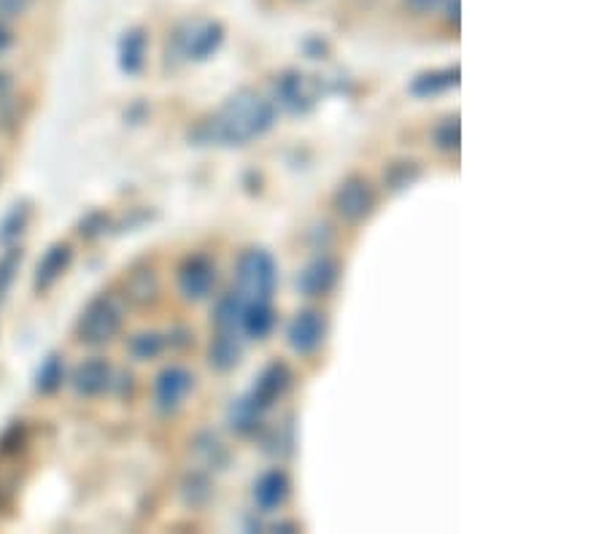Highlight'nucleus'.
<instances>
[{"instance_id":"1","label":"nucleus","mask_w":607,"mask_h":534,"mask_svg":"<svg viewBox=\"0 0 607 534\" xmlns=\"http://www.w3.org/2000/svg\"><path fill=\"white\" fill-rule=\"evenodd\" d=\"M276 125V106L251 89H238L214 116L192 130L197 146H243Z\"/></svg>"},{"instance_id":"2","label":"nucleus","mask_w":607,"mask_h":534,"mask_svg":"<svg viewBox=\"0 0 607 534\" xmlns=\"http://www.w3.org/2000/svg\"><path fill=\"white\" fill-rule=\"evenodd\" d=\"M235 284H238L235 292L249 303L270 300L278 284V265L273 254L259 249V246H251V249L243 251L238 257V265H235Z\"/></svg>"},{"instance_id":"3","label":"nucleus","mask_w":607,"mask_h":534,"mask_svg":"<svg viewBox=\"0 0 607 534\" xmlns=\"http://www.w3.org/2000/svg\"><path fill=\"white\" fill-rule=\"evenodd\" d=\"M122 324H125V305L119 303L114 294H100L81 313L76 335L87 346H103L117 338Z\"/></svg>"},{"instance_id":"4","label":"nucleus","mask_w":607,"mask_h":534,"mask_svg":"<svg viewBox=\"0 0 607 534\" xmlns=\"http://www.w3.org/2000/svg\"><path fill=\"white\" fill-rule=\"evenodd\" d=\"M332 208L338 211L340 219L351 224L365 222L375 211V189L362 176H349L332 195Z\"/></svg>"},{"instance_id":"5","label":"nucleus","mask_w":607,"mask_h":534,"mask_svg":"<svg viewBox=\"0 0 607 534\" xmlns=\"http://www.w3.org/2000/svg\"><path fill=\"white\" fill-rule=\"evenodd\" d=\"M224 41V27L219 22H192L176 33V52L184 60L203 63L211 54L219 52Z\"/></svg>"},{"instance_id":"6","label":"nucleus","mask_w":607,"mask_h":534,"mask_svg":"<svg viewBox=\"0 0 607 534\" xmlns=\"http://www.w3.org/2000/svg\"><path fill=\"white\" fill-rule=\"evenodd\" d=\"M327 338V316L316 308H305L289 321L286 327V343L300 356H311L322 348Z\"/></svg>"},{"instance_id":"7","label":"nucleus","mask_w":607,"mask_h":534,"mask_svg":"<svg viewBox=\"0 0 607 534\" xmlns=\"http://www.w3.org/2000/svg\"><path fill=\"white\" fill-rule=\"evenodd\" d=\"M176 278H179V292L184 300H189V303L206 300L216 284L214 259L206 257V254H192L181 262Z\"/></svg>"},{"instance_id":"8","label":"nucleus","mask_w":607,"mask_h":534,"mask_svg":"<svg viewBox=\"0 0 607 534\" xmlns=\"http://www.w3.org/2000/svg\"><path fill=\"white\" fill-rule=\"evenodd\" d=\"M195 386V375L187 367L168 365L154 378V405L162 413H173L181 408V402L187 400V394Z\"/></svg>"},{"instance_id":"9","label":"nucleus","mask_w":607,"mask_h":534,"mask_svg":"<svg viewBox=\"0 0 607 534\" xmlns=\"http://www.w3.org/2000/svg\"><path fill=\"white\" fill-rule=\"evenodd\" d=\"M292 381H295V375H292L289 365H284V362H273V365H268L262 373H259V378L254 381V386H251L246 394L257 402L259 408L268 413V410L273 408L286 392H289Z\"/></svg>"},{"instance_id":"10","label":"nucleus","mask_w":607,"mask_h":534,"mask_svg":"<svg viewBox=\"0 0 607 534\" xmlns=\"http://www.w3.org/2000/svg\"><path fill=\"white\" fill-rule=\"evenodd\" d=\"M340 278V265L332 257H316L300 270L297 289L305 297H324L335 289Z\"/></svg>"},{"instance_id":"11","label":"nucleus","mask_w":607,"mask_h":534,"mask_svg":"<svg viewBox=\"0 0 607 534\" xmlns=\"http://www.w3.org/2000/svg\"><path fill=\"white\" fill-rule=\"evenodd\" d=\"M73 392L81 394V397H100L106 394L111 386H114V370L108 365L106 359L100 356H92L87 362H81L71 375Z\"/></svg>"},{"instance_id":"12","label":"nucleus","mask_w":607,"mask_h":534,"mask_svg":"<svg viewBox=\"0 0 607 534\" xmlns=\"http://www.w3.org/2000/svg\"><path fill=\"white\" fill-rule=\"evenodd\" d=\"M276 103L289 114H305V111H311L313 108V89L308 84L303 73L297 71H286L281 79L276 81Z\"/></svg>"},{"instance_id":"13","label":"nucleus","mask_w":607,"mask_h":534,"mask_svg":"<svg viewBox=\"0 0 607 534\" xmlns=\"http://www.w3.org/2000/svg\"><path fill=\"white\" fill-rule=\"evenodd\" d=\"M289 489H292V483H289L284 470L262 472L259 481L254 483V505L262 513H273V510L284 505L286 497H289Z\"/></svg>"},{"instance_id":"14","label":"nucleus","mask_w":607,"mask_h":534,"mask_svg":"<svg viewBox=\"0 0 607 534\" xmlns=\"http://www.w3.org/2000/svg\"><path fill=\"white\" fill-rule=\"evenodd\" d=\"M243 356V338L241 332H227L219 330L216 338L208 346V365L219 370V373H230L235 367L241 365Z\"/></svg>"},{"instance_id":"15","label":"nucleus","mask_w":607,"mask_h":534,"mask_svg":"<svg viewBox=\"0 0 607 534\" xmlns=\"http://www.w3.org/2000/svg\"><path fill=\"white\" fill-rule=\"evenodd\" d=\"M71 259L73 249L68 243H54V246H49V251L41 257V262H38L36 267V281H33V284H36L38 292L52 289V286L63 278L65 270L71 267Z\"/></svg>"},{"instance_id":"16","label":"nucleus","mask_w":607,"mask_h":534,"mask_svg":"<svg viewBox=\"0 0 607 534\" xmlns=\"http://www.w3.org/2000/svg\"><path fill=\"white\" fill-rule=\"evenodd\" d=\"M146 30L141 27H130L122 33L117 44V63L119 71L127 76H138L146 65Z\"/></svg>"},{"instance_id":"17","label":"nucleus","mask_w":607,"mask_h":534,"mask_svg":"<svg viewBox=\"0 0 607 534\" xmlns=\"http://www.w3.org/2000/svg\"><path fill=\"white\" fill-rule=\"evenodd\" d=\"M276 327V311L270 300H254V303H246V311H243L241 321V332L246 338L254 340H265Z\"/></svg>"},{"instance_id":"18","label":"nucleus","mask_w":607,"mask_h":534,"mask_svg":"<svg viewBox=\"0 0 607 534\" xmlns=\"http://www.w3.org/2000/svg\"><path fill=\"white\" fill-rule=\"evenodd\" d=\"M459 76H462L459 65L446 68V71L419 73L408 89H411V95H416V98H435V95H443V92H448L451 87H456V84H459Z\"/></svg>"},{"instance_id":"19","label":"nucleus","mask_w":607,"mask_h":534,"mask_svg":"<svg viewBox=\"0 0 607 534\" xmlns=\"http://www.w3.org/2000/svg\"><path fill=\"white\" fill-rule=\"evenodd\" d=\"M262 416H265V410L259 408L249 394H243V397H238V400L230 405V410H227V424H230V429L238 432V435H254L259 424H262Z\"/></svg>"},{"instance_id":"20","label":"nucleus","mask_w":607,"mask_h":534,"mask_svg":"<svg viewBox=\"0 0 607 534\" xmlns=\"http://www.w3.org/2000/svg\"><path fill=\"white\" fill-rule=\"evenodd\" d=\"M246 303H249V300H243L238 292L224 294L222 300L216 303V311H214L216 330L241 332V321H243V311H246Z\"/></svg>"},{"instance_id":"21","label":"nucleus","mask_w":607,"mask_h":534,"mask_svg":"<svg viewBox=\"0 0 607 534\" xmlns=\"http://www.w3.org/2000/svg\"><path fill=\"white\" fill-rule=\"evenodd\" d=\"M30 203H14L9 214L0 219V246H14V243L25 235L27 224H30Z\"/></svg>"},{"instance_id":"22","label":"nucleus","mask_w":607,"mask_h":534,"mask_svg":"<svg viewBox=\"0 0 607 534\" xmlns=\"http://www.w3.org/2000/svg\"><path fill=\"white\" fill-rule=\"evenodd\" d=\"M65 381V362L60 354H49L36 373V392L54 394Z\"/></svg>"},{"instance_id":"23","label":"nucleus","mask_w":607,"mask_h":534,"mask_svg":"<svg viewBox=\"0 0 607 534\" xmlns=\"http://www.w3.org/2000/svg\"><path fill=\"white\" fill-rule=\"evenodd\" d=\"M130 354L138 359V362H149V359H157L165 348V338L160 332H138L130 338Z\"/></svg>"},{"instance_id":"24","label":"nucleus","mask_w":607,"mask_h":534,"mask_svg":"<svg viewBox=\"0 0 607 534\" xmlns=\"http://www.w3.org/2000/svg\"><path fill=\"white\" fill-rule=\"evenodd\" d=\"M435 146H438L440 152H459V146H462V125H459V116H448L443 119L438 127H435Z\"/></svg>"},{"instance_id":"25","label":"nucleus","mask_w":607,"mask_h":534,"mask_svg":"<svg viewBox=\"0 0 607 534\" xmlns=\"http://www.w3.org/2000/svg\"><path fill=\"white\" fill-rule=\"evenodd\" d=\"M19 265H22V251L9 246V251L0 257V300L6 297V292H9L11 284H14Z\"/></svg>"},{"instance_id":"26","label":"nucleus","mask_w":607,"mask_h":534,"mask_svg":"<svg viewBox=\"0 0 607 534\" xmlns=\"http://www.w3.org/2000/svg\"><path fill=\"white\" fill-rule=\"evenodd\" d=\"M416 178H419V165L416 162H394L389 173H386V184L392 189H405L411 187Z\"/></svg>"},{"instance_id":"27","label":"nucleus","mask_w":607,"mask_h":534,"mask_svg":"<svg viewBox=\"0 0 607 534\" xmlns=\"http://www.w3.org/2000/svg\"><path fill=\"white\" fill-rule=\"evenodd\" d=\"M154 294H157V278H154L152 270L138 273V276L130 281V297L138 300V303H149Z\"/></svg>"},{"instance_id":"28","label":"nucleus","mask_w":607,"mask_h":534,"mask_svg":"<svg viewBox=\"0 0 607 534\" xmlns=\"http://www.w3.org/2000/svg\"><path fill=\"white\" fill-rule=\"evenodd\" d=\"M30 3H33V0H0V17H19V14H25V11L30 9Z\"/></svg>"},{"instance_id":"29","label":"nucleus","mask_w":607,"mask_h":534,"mask_svg":"<svg viewBox=\"0 0 607 534\" xmlns=\"http://www.w3.org/2000/svg\"><path fill=\"white\" fill-rule=\"evenodd\" d=\"M446 0H405V6L416 14V17H427L432 11H438Z\"/></svg>"},{"instance_id":"30","label":"nucleus","mask_w":607,"mask_h":534,"mask_svg":"<svg viewBox=\"0 0 607 534\" xmlns=\"http://www.w3.org/2000/svg\"><path fill=\"white\" fill-rule=\"evenodd\" d=\"M446 19L451 25H459V19H462V0H446Z\"/></svg>"},{"instance_id":"31","label":"nucleus","mask_w":607,"mask_h":534,"mask_svg":"<svg viewBox=\"0 0 607 534\" xmlns=\"http://www.w3.org/2000/svg\"><path fill=\"white\" fill-rule=\"evenodd\" d=\"M14 44V36H11V30L3 22H0V54H6Z\"/></svg>"},{"instance_id":"32","label":"nucleus","mask_w":607,"mask_h":534,"mask_svg":"<svg viewBox=\"0 0 607 534\" xmlns=\"http://www.w3.org/2000/svg\"><path fill=\"white\" fill-rule=\"evenodd\" d=\"M9 87H11V79L6 76V73H0V100L9 95Z\"/></svg>"}]
</instances>
